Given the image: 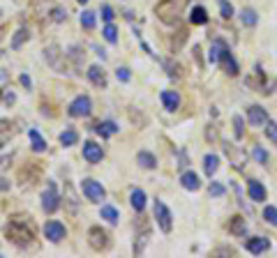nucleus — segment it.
Segmentation results:
<instances>
[{"label":"nucleus","instance_id":"nucleus-7","mask_svg":"<svg viewBox=\"0 0 277 258\" xmlns=\"http://www.w3.org/2000/svg\"><path fill=\"white\" fill-rule=\"evenodd\" d=\"M81 189H83V194H86V199L90 201V203H102V201L106 199L104 187H102L97 180H93V178L83 180V182H81Z\"/></svg>","mask_w":277,"mask_h":258},{"label":"nucleus","instance_id":"nucleus-16","mask_svg":"<svg viewBox=\"0 0 277 258\" xmlns=\"http://www.w3.org/2000/svg\"><path fill=\"white\" fill-rule=\"evenodd\" d=\"M88 81H90L93 85H97V88H106L104 67H100V64H90V67H88Z\"/></svg>","mask_w":277,"mask_h":258},{"label":"nucleus","instance_id":"nucleus-29","mask_svg":"<svg viewBox=\"0 0 277 258\" xmlns=\"http://www.w3.org/2000/svg\"><path fill=\"white\" fill-rule=\"evenodd\" d=\"M100 214H102V219H106L109 223H118V219H120V212H118L113 205H102Z\"/></svg>","mask_w":277,"mask_h":258},{"label":"nucleus","instance_id":"nucleus-33","mask_svg":"<svg viewBox=\"0 0 277 258\" xmlns=\"http://www.w3.org/2000/svg\"><path fill=\"white\" fill-rule=\"evenodd\" d=\"M102 35H104V40L109 42V44H116L118 42V28L113 23H106V28L102 30Z\"/></svg>","mask_w":277,"mask_h":258},{"label":"nucleus","instance_id":"nucleus-19","mask_svg":"<svg viewBox=\"0 0 277 258\" xmlns=\"http://www.w3.org/2000/svg\"><path fill=\"white\" fill-rule=\"evenodd\" d=\"M180 184L187 191H199V189H201V180H199V175L194 173V171H185V173L180 175Z\"/></svg>","mask_w":277,"mask_h":258},{"label":"nucleus","instance_id":"nucleus-45","mask_svg":"<svg viewBox=\"0 0 277 258\" xmlns=\"http://www.w3.org/2000/svg\"><path fill=\"white\" fill-rule=\"evenodd\" d=\"M10 187H12V182H10V180H7V178H0V194H5Z\"/></svg>","mask_w":277,"mask_h":258},{"label":"nucleus","instance_id":"nucleus-10","mask_svg":"<svg viewBox=\"0 0 277 258\" xmlns=\"http://www.w3.org/2000/svg\"><path fill=\"white\" fill-rule=\"evenodd\" d=\"M88 244H90L95 251H104V249H109V244H111L109 233L102 231L100 226H93V229L88 231Z\"/></svg>","mask_w":277,"mask_h":258},{"label":"nucleus","instance_id":"nucleus-5","mask_svg":"<svg viewBox=\"0 0 277 258\" xmlns=\"http://www.w3.org/2000/svg\"><path fill=\"white\" fill-rule=\"evenodd\" d=\"M58 208H60V196H58V191H55V182L49 180L46 189L42 191V210H44L46 214H53Z\"/></svg>","mask_w":277,"mask_h":258},{"label":"nucleus","instance_id":"nucleus-46","mask_svg":"<svg viewBox=\"0 0 277 258\" xmlns=\"http://www.w3.org/2000/svg\"><path fill=\"white\" fill-rule=\"evenodd\" d=\"M21 85H23V88H28V90H30V85H33V81H30V76H28V74H21Z\"/></svg>","mask_w":277,"mask_h":258},{"label":"nucleus","instance_id":"nucleus-1","mask_svg":"<svg viewBox=\"0 0 277 258\" xmlns=\"http://www.w3.org/2000/svg\"><path fill=\"white\" fill-rule=\"evenodd\" d=\"M5 235L19 249H28L35 240V223L30 217H12L5 226Z\"/></svg>","mask_w":277,"mask_h":258},{"label":"nucleus","instance_id":"nucleus-30","mask_svg":"<svg viewBox=\"0 0 277 258\" xmlns=\"http://www.w3.org/2000/svg\"><path fill=\"white\" fill-rule=\"evenodd\" d=\"M97 23V14L90 10H86L83 14H81V28H86V30H93Z\"/></svg>","mask_w":277,"mask_h":258},{"label":"nucleus","instance_id":"nucleus-15","mask_svg":"<svg viewBox=\"0 0 277 258\" xmlns=\"http://www.w3.org/2000/svg\"><path fill=\"white\" fill-rule=\"evenodd\" d=\"M160 100H162V104H164V109L169 111V113L178 111V106H180V97H178L176 90H162Z\"/></svg>","mask_w":277,"mask_h":258},{"label":"nucleus","instance_id":"nucleus-13","mask_svg":"<svg viewBox=\"0 0 277 258\" xmlns=\"http://www.w3.org/2000/svg\"><path fill=\"white\" fill-rule=\"evenodd\" d=\"M224 152H227V157L231 159V164L236 166L238 171H242L245 169V162H247V154L242 152L238 145H233V143H224Z\"/></svg>","mask_w":277,"mask_h":258},{"label":"nucleus","instance_id":"nucleus-23","mask_svg":"<svg viewBox=\"0 0 277 258\" xmlns=\"http://www.w3.org/2000/svg\"><path fill=\"white\" fill-rule=\"evenodd\" d=\"M136 162H139V166L146 171H152L157 169V157L152 152H146V150H141V152L136 154Z\"/></svg>","mask_w":277,"mask_h":258},{"label":"nucleus","instance_id":"nucleus-35","mask_svg":"<svg viewBox=\"0 0 277 258\" xmlns=\"http://www.w3.org/2000/svg\"><path fill=\"white\" fill-rule=\"evenodd\" d=\"M65 194H67L65 199H67V203H70V210H72V212H76V208H79V201H76V194L72 191V184L70 182L65 184Z\"/></svg>","mask_w":277,"mask_h":258},{"label":"nucleus","instance_id":"nucleus-42","mask_svg":"<svg viewBox=\"0 0 277 258\" xmlns=\"http://www.w3.org/2000/svg\"><path fill=\"white\" fill-rule=\"evenodd\" d=\"M208 191H210V196H215V199H220V196H224V187H222L220 182H210V187H208Z\"/></svg>","mask_w":277,"mask_h":258},{"label":"nucleus","instance_id":"nucleus-9","mask_svg":"<svg viewBox=\"0 0 277 258\" xmlns=\"http://www.w3.org/2000/svg\"><path fill=\"white\" fill-rule=\"evenodd\" d=\"M44 238L49 240V242H53V244L63 242V240L67 238L65 223H60L58 219H51V221H46L44 223Z\"/></svg>","mask_w":277,"mask_h":258},{"label":"nucleus","instance_id":"nucleus-3","mask_svg":"<svg viewBox=\"0 0 277 258\" xmlns=\"http://www.w3.org/2000/svg\"><path fill=\"white\" fill-rule=\"evenodd\" d=\"M155 14L162 23L176 25L180 19V0H160L155 5Z\"/></svg>","mask_w":277,"mask_h":258},{"label":"nucleus","instance_id":"nucleus-37","mask_svg":"<svg viewBox=\"0 0 277 258\" xmlns=\"http://www.w3.org/2000/svg\"><path fill=\"white\" fill-rule=\"evenodd\" d=\"M263 219H266L270 226H277V208L275 205H268V208L263 210Z\"/></svg>","mask_w":277,"mask_h":258},{"label":"nucleus","instance_id":"nucleus-25","mask_svg":"<svg viewBox=\"0 0 277 258\" xmlns=\"http://www.w3.org/2000/svg\"><path fill=\"white\" fill-rule=\"evenodd\" d=\"M217 169H220V157L217 154H206L203 157V171H206L208 178H212L217 173Z\"/></svg>","mask_w":277,"mask_h":258},{"label":"nucleus","instance_id":"nucleus-8","mask_svg":"<svg viewBox=\"0 0 277 258\" xmlns=\"http://www.w3.org/2000/svg\"><path fill=\"white\" fill-rule=\"evenodd\" d=\"M155 219H157V226H160L162 233H171L173 214H171V210L162 203V201H155Z\"/></svg>","mask_w":277,"mask_h":258},{"label":"nucleus","instance_id":"nucleus-27","mask_svg":"<svg viewBox=\"0 0 277 258\" xmlns=\"http://www.w3.org/2000/svg\"><path fill=\"white\" fill-rule=\"evenodd\" d=\"M28 37H30V30H28V28H19V30H16V35L12 37V44H10V46H12L14 51H19L21 46L28 42Z\"/></svg>","mask_w":277,"mask_h":258},{"label":"nucleus","instance_id":"nucleus-12","mask_svg":"<svg viewBox=\"0 0 277 258\" xmlns=\"http://www.w3.org/2000/svg\"><path fill=\"white\" fill-rule=\"evenodd\" d=\"M83 159H86L88 164H100L102 159H104L102 145H97L95 141H86V143H83Z\"/></svg>","mask_w":277,"mask_h":258},{"label":"nucleus","instance_id":"nucleus-18","mask_svg":"<svg viewBox=\"0 0 277 258\" xmlns=\"http://www.w3.org/2000/svg\"><path fill=\"white\" fill-rule=\"evenodd\" d=\"M148 235H150V229H148V221L146 217L141 219V235L136 233V240H134V253L136 256H141L143 249H146V242H148Z\"/></svg>","mask_w":277,"mask_h":258},{"label":"nucleus","instance_id":"nucleus-50","mask_svg":"<svg viewBox=\"0 0 277 258\" xmlns=\"http://www.w3.org/2000/svg\"><path fill=\"white\" fill-rule=\"evenodd\" d=\"M79 3H81V5H86V3H88V0H79Z\"/></svg>","mask_w":277,"mask_h":258},{"label":"nucleus","instance_id":"nucleus-4","mask_svg":"<svg viewBox=\"0 0 277 258\" xmlns=\"http://www.w3.org/2000/svg\"><path fill=\"white\" fill-rule=\"evenodd\" d=\"M67 113H70L72 118H88V115L93 113L90 97H88V94H79V97H74L72 104L67 106Z\"/></svg>","mask_w":277,"mask_h":258},{"label":"nucleus","instance_id":"nucleus-31","mask_svg":"<svg viewBox=\"0 0 277 258\" xmlns=\"http://www.w3.org/2000/svg\"><path fill=\"white\" fill-rule=\"evenodd\" d=\"M240 21H242V25H250V28H252V25H257V12L254 10H250V7H245V10L240 12Z\"/></svg>","mask_w":277,"mask_h":258},{"label":"nucleus","instance_id":"nucleus-52","mask_svg":"<svg viewBox=\"0 0 277 258\" xmlns=\"http://www.w3.org/2000/svg\"><path fill=\"white\" fill-rule=\"evenodd\" d=\"M0 16H3V12H0Z\"/></svg>","mask_w":277,"mask_h":258},{"label":"nucleus","instance_id":"nucleus-48","mask_svg":"<svg viewBox=\"0 0 277 258\" xmlns=\"http://www.w3.org/2000/svg\"><path fill=\"white\" fill-rule=\"evenodd\" d=\"M10 162H12V157H0V171L7 169V166H10Z\"/></svg>","mask_w":277,"mask_h":258},{"label":"nucleus","instance_id":"nucleus-47","mask_svg":"<svg viewBox=\"0 0 277 258\" xmlns=\"http://www.w3.org/2000/svg\"><path fill=\"white\" fill-rule=\"evenodd\" d=\"M10 127H12L10 120H0V134H5V132H10Z\"/></svg>","mask_w":277,"mask_h":258},{"label":"nucleus","instance_id":"nucleus-20","mask_svg":"<svg viewBox=\"0 0 277 258\" xmlns=\"http://www.w3.org/2000/svg\"><path fill=\"white\" fill-rule=\"evenodd\" d=\"M83 49H81L79 44H74V46H70V49L65 51V58L67 60H72V67L74 70H81V62H83Z\"/></svg>","mask_w":277,"mask_h":258},{"label":"nucleus","instance_id":"nucleus-39","mask_svg":"<svg viewBox=\"0 0 277 258\" xmlns=\"http://www.w3.org/2000/svg\"><path fill=\"white\" fill-rule=\"evenodd\" d=\"M252 157L257 159L259 164H268V152H266V150L261 148V145H257V148L252 150Z\"/></svg>","mask_w":277,"mask_h":258},{"label":"nucleus","instance_id":"nucleus-26","mask_svg":"<svg viewBox=\"0 0 277 258\" xmlns=\"http://www.w3.org/2000/svg\"><path fill=\"white\" fill-rule=\"evenodd\" d=\"M190 23L206 25L208 23V12L203 10V7H192V10H190Z\"/></svg>","mask_w":277,"mask_h":258},{"label":"nucleus","instance_id":"nucleus-41","mask_svg":"<svg viewBox=\"0 0 277 258\" xmlns=\"http://www.w3.org/2000/svg\"><path fill=\"white\" fill-rule=\"evenodd\" d=\"M164 67H166V72H169V76H171V79H176V76H180V67H178V64H173L171 60H164Z\"/></svg>","mask_w":277,"mask_h":258},{"label":"nucleus","instance_id":"nucleus-24","mask_svg":"<svg viewBox=\"0 0 277 258\" xmlns=\"http://www.w3.org/2000/svg\"><path fill=\"white\" fill-rule=\"evenodd\" d=\"M130 203L136 212H143V208H146V191H143V189H132Z\"/></svg>","mask_w":277,"mask_h":258},{"label":"nucleus","instance_id":"nucleus-49","mask_svg":"<svg viewBox=\"0 0 277 258\" xmlns=\"http://www.w3.org/2000/svg\"><path fill=\"white\" fill-rule=\"evenodd\" d=\"M5 102H7V104H14V102H16L14 92H5Z\"/></svg>","mask_w":277,"mask_h":258},{"label":"nucleus","instance_id":"nucleus-28","mask_svg":"<svg viewBox=\"0 0 277 258\" xmlns=\"http://www.w3.org/2000/svg\"><path fill=\"white\" fill-rule=\"evenodd\" d=\"M28 139H30L33 150H35V152H44V150H46V141L42 139V134L37 132V129H30V132H28Z\"/></svg>","mask_w":277,"mask_h":258},{"label":"nucleus","instance_id":"nucleus-44","mask_svg":"<svg viewBox=\"0 0 277 258\" xmlns=\"http://www.w3.org/2000/svg\"><path fill=\"white\" fill-rule=\"evenodd\" d=\"M116 76H118V81H122V83H127V81L132 79V74H130V70H127V67H118Z\"/></svg>","mask_w":277,"mask_h":258},{"label":"nucleus","instance_id":"nucleus-36","mask_svg":"<svg viewBox=\"0 0 277 258\" xmlns=\"http://www.w3.org/2000/svg\"><path fill=\"white\" fill-rule=\"evenodd\" d=\"M233 132H236V139L245 136V120L240 115H233Z\"/></svg>","mask_w":277,"mask_h":258},{"label":"nucleus","instance_id":"nucleus-53","mask_svg":"<svg viewBox=\"0 0 277 258\" xmlns=\"http://www.w3.org/2000/svg\"><path fill=\"white\" fill-rule=\"evenodd\" d=\"M182 3H185V0H182Z\"/></svg>","mask_w":277,"mask_h":258},{"label":"nucleus","instance_id":"nucleus-38","mask_svg":"<svg viewBox=\"0 0 277 258\" xmlns=\"http://www.w3.org/2000/svg\"><path fill=\"white\" fill-rule=\"evenodd\" d=\"M51 19H53L55 23H63V21L67 19V10L65 7H53V10H51Z\"/></svg>","mask_w":277,"mask_h":258},{"label":"nucleus","instance_id":"nucleus-11","mask_svg":"<svg viewBox=\"0 0 277 258\" xmlns=\"http://www.w3.org/2000/svg\"><path fill=\"white\" fill-rule=\"evenodd\" d=\"M268 120H270L268 111L261 109L259 104H252L250 109H247V122H250V127H263Z\"/></svg>","mask_w":277,"mask_h":258},{"label":"nucleus","instance_id":"nucleus-43","mask_svg":"<svg viewBox=\"0 0 277 258\" xmlns=\"http://www.w3.org/2000/svg\"><path fill=\"white\" fill-rule=\"evenodd\" d=\"M268 129H266V134H268V139L272 141V143H277V124L272 122V120H268Z\"/></svg>","mask_w":277,"mask_h":258},{"label":"nucleus","instance_id":"nucleus-22","mask_svg":"<svg viewBox=\"0 0 277 258\" xmlns=\"http://www.w3.org/2000/svg\"><path fill=\"white\" fill-rule=\"evenodd\" d=\"M229 231H231V235H236V238H245L247 235V223L242 217H231V221H229Z\"/></svg>","mask_w":277,"mask_h":258},{"label":"nucleus","instance_id":"nucleus-40","mask_svg":"<svg viewBox=\"0 0 277 258\" xmlns=\"http://www.w3.org/2000/svg\"><path fill=\"white\" fill-rule=\"evenodd\" d=\"M100 14H102V19H104L106 23H113V19H116V14H113V7H111V5H102Z\"/></svg>","mask_w":277,"mask_h":258},{"label":"nucleus","instance_id":"nucleus-6","mask_svg":"<svg viewBox=\"0 0 277 258\" xmlns=\"http://www.w3.org/2000/svg\"><path fill=\"white\" fill-rule=\"evenodd\" d=\"M44 58H46V62H49L55 72H65L67 70V58H65V53H63V49L58 44L46 46V49H44Z\"/></svg>","mask_w":277,"mask_h":258},{"label":"nucleus","instance_id":"nucleus-2","mask_svg":"<svg viewBox=\"0 0 277 258\" xmlns=\"http://www.w3.org/2000/svg\"><path fill=\"white\" fill-rule=\"evenodd\" d=\"M208 60H210L212 64H222V70L227 72L229 76H238L240 74V67H238L236 58L231 55V49H229V44L224 40H212L210 44V53H208Z\"/></svg>","mask_w":277,"mask_h":258},{"label":"nucleus","instance_id":"nucleus-21","mask_svg":"<svg viewBox=\"0 0 277 258\" xmlns=\"http://www.w3.org/2000/svg\"><path fill=\"white\" fill-rule=\"evenodd\" d=\"M118 129H120V127H118L113 120H104V122H100L95 127V132L102 136V139H111L113 134H118Z\"/></svg>","mask_w":277,"mask_h":258},{"label":"nucleus","instance_id":"nucleus-51","mask_svg":"<svg viewBox=\"0 0 277 258\" xmlns=\"http://www.w3.org/2000/svg\"><path fill=\"white\" fill-rule=\"evenodd\" d=\"M3 145H5V143H3V141H0V148H3Z\"/></svg>","mask_w":277,"mask_h":258},{"label":"nucleus","instance_id":"nucleus-17","mask_svg":"<svg viewBox=\"0 0 277 258\" xmlns=\"http://www.w3.org/2000/svg\"><path fill=\"white\" fill-rule=\"evenodd\" d=\"M247 194H250V199L257 201V203H263V201H266V196H268L266 187H263L259 180H250V182H247Z\"/></svg>","mask_w":277,"mask_h":258},{"label":"nucleus","instance_id":"nucleus-14","mask_svg":"<svg viewBox=\"0 0 277 258\" xmlns=\"http://www.w3.org/2000/svg\"><path fill=\"white\" fill-rule=\"evenodd\" d=\"M245 249L250 253H254V256H261L263 251H268V249H270V240L261 238V235H257V238H250V240H245Z\"/></svg>","mask_w":277,"mask_h":258},{"label":"nucleus","instance_id":"nucleus-34","mask_svg":"<svg viewBox=\"0 0 277 258\" xmlns=\"http://www.w3.org/2000/svg\"><path fill=\"white\" fill-rule=\"evenodd\" d=\"M220 14L224 21H229L233 14H236V10H233V5L229 3V0H220Z\"/></svg>","mask_w":277,"mask_h":258},{"label":"nucleus","instance_id":"nucleus-32","mask_svg":"<svg viewBox=\"0 0 277 258\" xmlns=\"http://www.w3.org/2000/svg\"><path fill=\"white\" fill-rule=\"evenodd\" d=\"M76 141H79V134H76L74 129H65L60 134V143L65 145V148H70V145H76Z\"/></svg>","mask_w":277,"mask_h":258}]
</instances>
